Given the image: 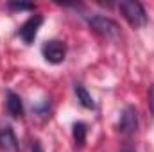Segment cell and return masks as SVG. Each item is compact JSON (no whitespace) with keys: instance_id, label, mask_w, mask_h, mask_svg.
Returning <instances> with one entry per match:
<instances>
[{"instance_id":"cell-1","label":"cell","mask_w":154,"mask_h":152,"mask_svg":"<svg viewBox=\"0 0 154 152\" xmlns=\"http://www.w3.org/2000/svg\"><path fill=\"white\" fill-rule=\"evenodd\" d=\"M118 11L120 14L124 16V20L133 27V29H140L143 25H147V11L145 7L140 4V2H134V0H122L118 2Z\"/></svg>"},{"instance_id":"cell-2","label":"cell","mask_w":154,"mask_h":152,"mask_svg":"<svg viewBox=\"0 0 154 152\" xmlns=\"http://www.w3.org/2000/svg\"><path fill=\"white\" fill-rule=\"evenodd\" d=\"M88 27L99 34L104 39H118L120 38V27L115 20H111L109 16H102V14H91L88 18Z\"/></svg>"},{"instance_id":"cell-10","label":"cell","mask_w":154,"mask_h":152,"mask_svg":"<svg viewBox=\"0 0 154 152\" xmlns=\"http://www.w3.org/2000/svg\"><path fill=\"white\" fill-rule=\"evenodd\" d=\"M34 113L41 116V118H47L50 116V99H45L41 104H36L34 106Z\"/></svg>"},{"instance_id":"cell-14","label":"cell","mask_w":154,"mask_h":152,"mask_svg":"<svg viewBox=\"0 0 154 152\" xmlns=\"http://www.w3.org/2000/svg\"><path fill=\"white\" fill-rule=\"evenodd\" d=\"M122 152H134V150H133V149H129V147H127V149H124V150H122Z\"/></svg>"},{"instance_id":"cell-9","label":"cell","mask_w":154,"mask_h":152,"mask_svg":"<svg viewBox=\"0 0 154 152\" xmlns=\"http://www.w3.org/2000/svg\"><path fill=\"white\" fill-rule=\"evenodd\" d=\"M86 134H88V125L84 122H75L72 125V138L77 149H82L86 143Z\"/></svg>"},{"instance_id":"cell-8","label":"cell","mask_w":154,"mask_h":152,"mask_svg":"<svg viewBox=\"0 0 154 152\" xmlns=\"http://www.w3.org/2000/svg\"><path fill=\"white\" fill-rule=\"evenodd\" d=\"M74 91H75V97L79 100V104L84 108V109H95V100L93 97L90 95V91L81 84V82H75L74 84Z\"/></svg>"},{"instance_id":"cell-13","label":"cell","mask_w":154,"mask_h":152,"mask_svg":"<svg viewBox=\"0 0 154 152\" xmlns=\"http://www.w3.org/2000/svg\"><path fill=\"white\" fill-rule=\"evenodd\" d=\"M31 152H45L43 147L39 145V141H32V147H31Z\"/></svg>"},{"instance_id":"cell-12","label":"cell","mask_w":154,"mask_h":152,"mask_svg":"<svg viewBox=\"0 0 154 152\" xmlns=\"http://www.w3.org/2000/svg\"><path fill=\"white\" fill-rule=\"evenodd\" d=\"M149 102H151V111L154 114V86H151V91H149Z\"/></svg>"},{"instance_id":"cell-3","label":"cell","mask_w":154,"mask_h":152,"mask_svg":"<svg viewBox=\"0 0 154 152\" xmlns=\"http://www.w3.org/2000/svg\"><path fill=\"white\" fill-rule=\"evenodd\" d=\"M116 131L125 138H131L136 134V131H138V111L134 106L124 108V111L120 113V118H118V123H116Z\"/></svg>"},{"instance_id":"cell-4","label":"cell","mask_w":154,"mask_h":152,"mask_svg":"<svg viewBox=\"0 0 154 152\" xmlns=\"http://www.w3.org/2000/svg\"><path fill=\"white\" fill-rule=\"evenodd\" d=\"M41 56L50 65H61L66 57V45L59 39H48L41 45Z\"/></svg>"},{"instance_id":"cell-7","label":"cell","mask_w":154,"mask_h":152,"mask_svg":"<svg viewBox=\"0 0 154 152\" xmlns=\"http://www.w3.org/2000/svg\"><path fill=\"white\" fill-rule=\"evenodd\" d=\"M5 111L11 118L18 120L23 116V102H22V97L18 93H14L13 90H7L5 91Z\"/></svg>"},{"instance_id":"cell-11","label":"cell","mask_w":154,"mask_h":152,"mask_svg":"<svg viewBox=\"0 0 154 152\" xmlns=\"http://www.w3.org/2000/svg\"><path fill=\"white\" fill-rule=\"evenodd\" d=\"M7 7L11 11H34L36 9L34 4H27V2H9Z\"/></svg>"},{"instance_id":"cell-6","label":"cell","mask_w":154,"mask_h":152,"mask_svg":"<svg viewBox=\"0 0 154 152\" xmlns=\"http://www.w3.org/2000/svg\"><path fill=\"white\" fill-rule=\"evenodd\" d=\"M0 150L2 152H18V138L14 129L9 123L0 125Z\"/></svg>"},{"instance_id":"cell-5","label":"cell","mask_w":154,"mask_h":152,"mask_svg":"<svg viewBox=\"0 0 154 152\" xmlns=\"http://www.w3.org/2000/svg\"><path fill=\"white\" fill-rule=\"evenodd\" d=\"M43 16L41 14H31L22 25H20V29H18V38L22 39L25 45H32L34 43V39H36V36H38V31L39 27L43 25Z\"/></svg>"}]
</instances>
